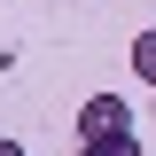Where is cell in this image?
Segmentation results:
<instances>
[{"mask_svg":"<svg viewBox=\"0 0 156 156\" xmlns=\"http://www.w3.org/2000/svg\"><path fill=\"white\" fill-rule=\"evenodd\" d=\"M117 133H133V109H125V94H86V101H78V148L117 140Z\"/></svg>","mask_w":156,"mask_h":156,"instance_id":"obj_1","label":"cell"},{"mask_svg":"<svg viewBox=\"0 0 156 156\" xmlns=\"http://www.w3.org/2000/svg\"><path fill=\"white\" fill-rule=\"evenodd\" d=\"M133 78H148V86H156V23L133 39Z\"/></svg>","mask_w":156,"mask_h":156,"instance_id":"obj_2","label":"cell"},{"mask_svg":"<svg viewBox=\"0 0 156 156\" xmlns=\"http://www.w3.org/2000/svg\"><path fill=\"white\" fill-rule=\"evenodd\" d=\"M86 156H140V140H133V133H117V140H94Z\"/></svg>","mask_w":156,"mask_h":156,"instance_id":"obj_3","label":"cell"},{"mask_svg":"<svg viewBox=\"0 0 156 156\" xmlns=\"http://www.w3.org/2000/svg\"><path fill=\"white\" fill-rule=\"evenodd\" d=\"M0 156H23V148H16V140H0Z\"/></svg>","mask_w":156,"mask_h":156,"instance_id":"obj_4","label":"cell"}]
</instances>
